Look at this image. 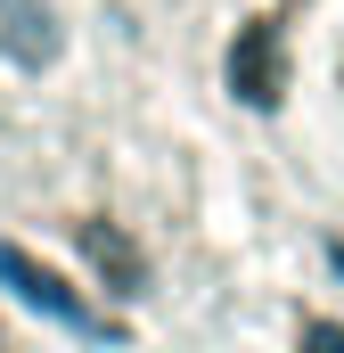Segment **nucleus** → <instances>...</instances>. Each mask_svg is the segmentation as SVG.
I'll return each instance as SVG.
<instances>
[{
    "label": "nucleus",
    "mask_w": 344,
    "mask_h": 353,
    "mask_svg": "<svg viewBox=\"0 0 344 353\" xmlns=\"http://www.w3.org/2000/svg\"><path fill=\"white\" fill-rule=\"evenodd\" d=\"M8 8H17V50H25L33 66H50V58H58V33H50V8H41V0H8Z\"/></svg>",
    "instance_id": "obj_4"
},
{
    "label": "nucleus",
    "mask_w": 344,
    "mask_h": 353,
    "mask_svg": "<svg viewBox=\"0 0 344 353\" xmlns=\"http://www.w3.org/2000/svg\"><path fill=\"white\" fill-rule=\"evenodd\" d=\"M230 90H238L246 107H270V99H279V33H270V25H246V33L230 41Z\"/></svg>",
    "instance_id": "obj_3"
},
{
    "label": "nucleus",
    "mask_w": 344,
    "mask_h": 353,
    "mask_svg": "<svg viewBox=\"0 0 344 353\" xmlns=\"http://www.w3.org/2000/svg\"><path fill=\"white\" fill-rule=\"evenodd\" d=\"M303 353H344V329H303Z\"/></svg>",
    "instance_id": "obj_5"
},
{
    "label": "nucleus",
    "mask_w": 344,
    "mask_h": 353,
    "mask_svg": "<svg viewBox=\"0 0 344 353\" xmlns=\"http://www.w3.org/2000/svg\"><path fill=\"white\" fill-rule=\"evenodd\" d=\"M0 288L25 296L33 312H50V321H66V329L98 337V345H115V321H98V312L83 304V288H66V271H50L33 247H0Z\"/></svg>",
    "instance_id": "obj_1"
},
{
    "label": "nucleus",
    "mask_w": 344,
    "mask_h": 353,
    "mask_svg": "<svg viewBox=\"0 0 344 353\" xmlns=\"http://www.w3.org/2000/svg\"><path fill=\"white\" fill-rule=\"evenodd\" d=\"M74 247H83V263L98 271L107 296H140V247H131L115 222H74Z\"/></svg>",
    "instance_id": "obj_2"
}]
</instances>
